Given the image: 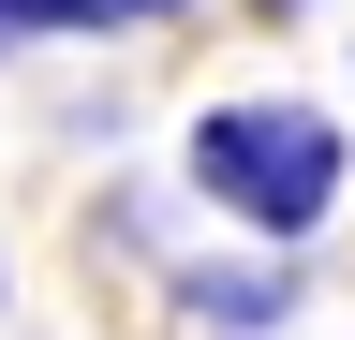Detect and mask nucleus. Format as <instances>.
<instances>
[{
	"label": "nucleus",
	"instance_id": "nucleus-1",
	"mask_svg": "<svg viewBox=\"0 0 355 340\" xmlns=\"http://www.w3.org/2000/svg\"><path fill=\"white\" fill-rule=\"evenodd\" d=\"M193 178H207L222 222L311 237L340 207V118H311V104H222V118H193Z\"/></svg>",
	"mask_w": 355,
	"mask_h": 340
},
{
	"label": "nucleus",
	"instance_id": "nucleus-2",
	"mask_svg": "<svg viewBox=\"0 0 355 340\" xmlns=\"http://www.w3.org/2000/svg\"><path fill=\"white\" fill-rule=\"evenodd\" d=\"M193 311H207V325H282V311H296V281H282V267H207V281H193Z\"/></svg>",
	"mask_w": 355,
	"mask_h": 340
},
{
	"label": "nucleus",
	"instance_id": "nucleus-3",
	"mask_svg": "<svg viewBox=\"0 0 355 340\" xmlns=\"http://www.w3.org/2000/svg\"><path fill=\"white\" fill-rule=\"evenodd\" d=\"M0 15H30V30H119V15H148V0H0Z\"/></svg>",
	"mask_w": 355,
	"mask_h": 340
},
{
	"label": "nucleus",
	"instance_id": "nucleus-4",
	"mask_svg": "<svg viewBox=\"0 0 355 340\" xmlns=\"http://www.w3.org/2000/svg\"><path fill=\"white\" fill-rule=\"evenodd\" d=\"M266 15H282V0H266Z\"/></svg>",
	"mask_w": 355,
	"mask_h": 340
}]
</instances>
